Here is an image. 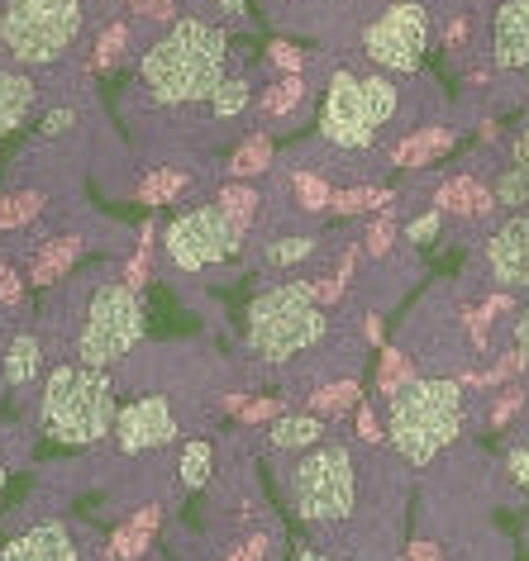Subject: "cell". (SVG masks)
Here are the masks:
<instances>
[{
    "label": "cell",
    "mask_w": 529,
    "mask_h": 561,
    "mask_svg": "<svg viewBox=\"0 0 529 561\" xmlns=\"http://www.w3.org/2000/svg\"><path fill=\"white\" fill-rule=\"evenodd\" d=\"M115 386L105 367H58L44 386V433L63 447H91L115 428Z\"/></svg>",
    "instance_id": "cell-6"
},
{
    "label": "cell",
    "mask_w": 529,
    "mask_h": 561,
    "mask_svg": "<svg viewBox=\"0 0 529 561\" xmlns=\"http://www.w3.org/2000/svg\"><path fill=\"white\" fill-rule=\"evenodd\" d=\"M72 124H77V115H72V110H53V115L44 119V134H48V138H58V134H67V129H72Z\"/></svg>",
    "instance_id": "cell-48"
},
{
    "label": "cell",
    "mask_w": 529,
    "mask_h": 561,
    "mask_svg": "<svg viewBox=\"0 0 529 561\" xmlns=\"http://www.w3.org/2000/svg\"><path fill=\"white\" fill-rule=\"evenodd\" d=\"M291 561H329V557L315 552V547H296V552H291Z\"/></svg>",
    "instance_id": "cell-53"
},
{
    "label": "cell",
    "mask_w": 529,
    "mask_h": 561,
    "mask_svg": "<svg viewBox=\"0 0 529 561\" xmlns=\"http://www.w3.org/2000/svg\"><path fill=\"white\" fill-rule=\"evenodd\" d=\"M410 381H415V362L401 353V347H386V353H382V367H378V396L392 400L396 390H406Z\"/></svg>",
    "instance_id": "cell-34"
},
{
    "label": "cell",
    "mask_w": 529,
    "mask_h": 561,
    "mask_svg": "<svg viewBox=\"0 0 529 561\" xmlns=\"http://www.w3.org/2000/svg\"><path fill=\"white\" fill-rule=\"evenodd\" d=\"M486 58L496 77H515L529 67V0H496L486 15Z\"/></svg>",
    "instance_id": "cell-12"
},
{
    "label": "cell",
    "mask_w": 529,
    "mask_h": 561,
    "mask_svg": "<svg viewBox=\"0 0 529 561\" xmlns=\"http://www.w3.org/2000/svg\"><path fill=\"white\" fill-rule=\"evenodd\" d=\"M477 5H486V0H477Z\"/></svg>",
    "instance_id": "cell-56"
},
{
    "label": "cell",
    "mask_w": 529,
    "mask_h": 561,
    "mask_svg": "<svg viewBox=\"0 0 529 561\" xmlns=\"http://www.w3.org/2000/svg\"><path fill=\"white\" fill-rule=\"evenodd\" d=\"M506 471H510L515 485L529 490V443H515V447H510V453H506Z\"/></svg>",
    "instance_id": "cell-43"
},
{
    "label": "cell",
    "mask_w": 529,
    "mask_h": 561,
    "mask_svg": "<svg viewBox=\"0 0 529 561\" xmlns=\"http://www.w3.org/2000/svg\"><path fill=\"white\" fill-rule=\"evenodd\" d=\"M315 248H319L315 233H286V238H277V243L262 248V262L268 266H301L305 257H315Z\"/></svg>",
    "instance_id": "cell-33"
},
{
    "label": "cell",
    "mask_w": 529,
    "mask_h": 561,
    "mask_svg": "<svg viewBox=\"0 0 529 561\" xmlns=\"http://www.w3.org/2000/svg\"><path fill=\"white\" fill-rule=\"evenodd\" d=\"M268 552H272V542L258 533V538H248V542L234 547V552H229L225 561H268Z\"/></svg>",
    "instance_id": "cell-44"
},
{
    "label": "cell",
    "mask_w": 529,
    "mask_h": 561,
    "mask_svg": "<svg viewBox=\"0 0 529 561\" xmlns=\"http://www.w3.org/2000/svg\"><path fill=\"white\" fill-rule=\"evenodd\" d=\"M177 438V419L167 410L162 396H144L134 404H124L115 414V443L120 453H148V447H162Z\"/></svg>",
    "instance_id": "cell-13"
},
{
    "label": "cell",
    "mask_w": 529,
    "mask_h": 561,
    "mask_svg": "<svg viewBox=\"0 0 529 561\" xmlns=\"http://www.w3.org/2000/svg\"><path fill=\"white\" fill-rule=\"evenodd\" d=\"M296 5H301V0H286V15H291ZM305 5H363V0H305ZM286 15H277V20L286 24Z\"/></svg>",
    "instance_id": "cell-51"
},
{
    "label": "cell",
    "mask_w": 529,
    "mask_h": 561,
    "mask_svg": "<svg viewBox=\"0 0 529 561\" xmlns=\"http://www.w3.org/2000/svg\"><path fill=\"white\" fill-rule=\"evenodd\" d=\"M453 144H458V129H449V124H425V129H415L406 144L396 148V167L425 172V167H435Z\"/></svg>",
    "instance_id": "cell-19"
},
{
    "label": "cell",
    "mask_w": 529,
    "mask_h": 561,
    "mask_svg": "<svg viewBox=\"0 0 529 561\" xmlns=\"http://www.w3.org/2000/svg\"><path fill=\"white\" fill-rule=\"evenodd\" d=\"M268 62L277 67V72H305V53L296 44H286V38H277V44L268 48Z\"/></svg>",
    "instance_id": "cell-40"
},
{
    "label": "cell",
    "mask_w": 529,
    "mask_h": 561,
    "mask_svg": "<svg viewBox=\"0 0 529 561\" xmlns=\"http://www.w3.org/2000/svg\"><path fill=\"white\" fill-rule=\"evenodd\" d=\"M325 438V419L319 414H277L272 419V447L277 453H311Z\"/></svg>",
    "instance_id": "cell-20"
},
{
    "label": "cell",
    "mask_w": 529,
    "mask_h": 561,
    "mask_svg": "<svg viewBox=\"0 0 529 561\" xmlns=\"http://www.w3.org/2000/svg\"><path fill=\"white\" fill-rule=\"evenodd\" d=\"M211 467H215V447L211 443H187L182 461H177V476H182L187 490H201L205 481H211Z\"/></svg>",
    "instance_id": "cell-35"
},
{
    "label": "cell",
    "mask_w": 529,
    "mask_h": 561,
    "mask_svg": "<svg viewBox=\"0 0 529 561\" xmlns=\"http://www.w3.org/2000/svg\"><path fill=\"white\" fill-rule=\"evenodd\" d=\"M44 215V191H5L0 195V233H15L24 224H34Z\"/></svg>",
    "instance_id": "cell-24"
},
{
    "label": "cell",
    "mask_w": 529,
    "mask_h": 561,
    "mask_svg": "<svg viewBox=\"0 0 529 561\" xmlns=\"http://www.w3.org/2000/svg\"><path fill=\"white\" fill-rule=\"evenodd\" d=\"M148 272H153V224L144 229V243H138V252L130 262H124V286H134V290H144L148 286Z\"/></svg>",
    "instance_id": "cell-36"
},
{
    "label": "cell",
    "mask_w": 529,
    "mask_h": 561,
    "mask_svg": "<svg viewBox=\"0 0 529 561\" xmlns=\"http://www.w3.org/2000/svg\"><path fill=\"white\" fill-rule=\"evenodd\" d=\"M38 371H44V347H38L34 333H15L5 347V386H34Z\"/></svg>",
    "instance_id": "cell-21"
},
{
    "label": "cell",
    "mask_w": 529,
    "mask_h": 561,
    "mask_svg": "<svg viewBox=\"0 0 529 561\" xmlns=\"http://www.w3.org/2000/svg\"><path fill=\"white\" fill-rule=\"evenodd\" d=\"M81 252H87V243H81L77 233L48 238V243L30 257V272H24V280H30V286H53V280H63L81 262Z\"/></svg>",
    "instance_id": "cell-18"
},
{
    "label": "cell",
    "mask_w": 529,
    "mask_h": 561,
    "mask_svg": "<svg viewBox=\"0 0 529 561\" xmlns=\"http://www.w3.org/2000/svg\"><path fill=\"white\" fill-rule=\"evenodd\" d=\"M435 0H372V20L358 24L363 58L378 72L415 77L435 44Z\"/></svg>",
    "instance_id": "cell-7"
},
{
    "label": "cell",
    "mask_w": 529,
    "mask_h": 561,
    "mask_svg": "<svg viewBox=\"0 0 529 561\" xmlns=\"http://www.w3.org/2000/svg\"><path fill=\"white\" fill-rule=\"evenodd\" d=\"M401 115V87L392 72H348L334 67L319 101V138L339 152H372Z\"/></svg>",
    "instance_id": "cell-2"
},
{
    "label": "cell",
    "mask_w": 529,
    "mask_h": 561,
    "mask_svg": "<svg viewBox=\"0 0 529 561\" xmlns=\"http://www.w3.org/2000/svg\"><path fill=\"white\" fill-rule=\"evenodd\" d=\"M215 10H220L225 20H234V24L244 20V0H215Z\"/></svg>",
    "instance_id": "cell-52"
},
{
    "label": "cell",
    "mask_w": 529,
    "mask_h": 561,
    "mask_svg": "<svg viewBox=\"0 0 529 561\" xmlns=\"http://www.w3.org/2000/svg\"><path fill=\"white\" fill-rule=\"evenodd\" d=\"M20 300H24V280L15 276V266H10V262H0V305H5V310H15Z\"/></svg>",
    "instance_id": "cell-42"
},
{
    "label": "cell",
    "mask_w": 529,
    "mask_h": 561,
    "mask_svg": "<svg viewBox=\"0 0 529 561\" xmlns=\"http://www.w3.org/2000/svg\"><path fill=\"white\" fill-rule=\"evenodd\" d=\"M439 229H443V209L429 205L425 215H415V219L406 224V243H435Z\"/></svg>",
    "instance_id": "cell-39"
},
{
    "label": "cell",
    "mask_w": 529,
    "mask_h": 561,
    "mask_svg": "<svg viewBox=\"0 0 529 561\" xmlns=\"http://www.w3.org/2000/svg\"><path fill=\"white\" fill-rule=\"evenodd\" d=\"M254 105V87H248V77H225L211 95V115L215 119H239L244 110Z\"/></svg>",
    "instance_id": "cell-29"
},
{
    "label": "cell",
    "mask_w": 529,
    "mask_h": 561,
    "mask_svg": "<svg viewBox=\"0 0 529 561\" xmlns=\"http://www.w3.org/2000/svg\"><path fill=\"white\" fill-rule=\"evenodd\" d=\"M492 195H496V209H529V172L520 162H510V167H500L496 181H492Z\"/></svg>",
    "instance_id": "cell-28"
},
{
    "label": "cell",
    "mask_w": 529,
    "mask_h": 561,
    "mask_svg": "<svg viewBox=\"0 0 529 561\" xmlns=\"http://www.w3.org/2000/svg\"><path fill=\"white\" fill-rule=\"evenodd\" d=\"M258 110H262V119H268L272 129L296 124L305 110H311V81H305V72H282L272 87H262Z\"/></svg>",
    "instance_id": "cell-16"
},
{
    "label": "cell",
    "mask_w": 529,
    "mask_h": 561,
    "mask_svg": "<svg viewBox=\"0 0 529 561\" xmlns=\"http://www.w3.org/2000/svg\"><path fill=\"white\" fill-rule=\"evenodd\" d=\"M515 162H520L525 172H529V119H525V129L515 134Z\"/></svg>",
    "instance_id": "cell-50"
},
{
    "label": "cell",
    "mask_w": 529,
    "mask_h": 561,
    "mask_svg": "<svg viewBox=\"0 0 529 561\" xmlns=\"http://www.w3.org/2000/svg\"><path fill=\"white\" fill-rule=\"evenodd\" d=\"M0 490H5V461H0Z\"/></svg>",
    "instance_id": "cell-55"
},
{
    "label": "cell",
    "mask_w": 529,
    "mask_h": 561,
    "mask_svg": "<svg viewBox=\"0 0 529 561\" xmlns=\"http://www.w3.org/2000/svg\"><path fill=\"white\" fill-rule=\"evenodd\" d=\"M368 343H382V319L368 314Z\"/></svg>",
    "instance_id": "cell-54"
},
{
    "label": "cell",
    "mask_w": 529,
    "mask_h": 561,
    "mask_svg": "<svg viewBox=\"0 0 529 561\" xmlns=\"http://www.w3.org/2000/svg\"><path fill=\"white\" fill-rule=\"evenodd\" d=\"M0 561H81V552L63 524H38L30 533H20L15 542H5Z\"/></svg>",
    "instance_id": "cell-15"
},
{
    "label": "cell",
    "mask_w": 529,
    "mask_h": 561,
    "mask_svg": "<svg viewBox=\"0 0 529 561\" xmlns=\"http://www.w3.org/2000/svg\"><path fill=\"white\" fill-rule=\"evenodd\" d=\"M277 414H282L277 400H244V410H239L244 424H262V419H277Z\"/></svg>",
    "instance_id": "cell-45"
},
{
    "label": "cell",
    "mask_w": 529,
    "mask_h": 561,
    "mask_svg": "<svg viewBox=\"0 0 529 561\" xmlns=\"http://www.w3.org/2000/svg\"><path fill=\"white\" fill-rule=\"evenodd\" d=\"M392 238H396V219H392V209H382V215L368 224V238H363V243H368L372 257H386V252H392Z\"/></svg>",
    "instance_id": "cell-38"
},
{
    "label": "cell",
    "mask_w": 529,
    "mask_h": 561,
    "mask_svg": "<svg viewBox=\"0 0 529 561\" xmlns=\"http://www.w3.org/2000/svg\"><path fill=\"white\" fill-rule=\"evenodd\" d=\"M87 30V0H0V58L53 67Z\"/></svg>",
    "instance_id": "cell-5"
},
{
    "label": "cell",
    "mask_w": 529,
    "mask_h": 561,
    "mask_svg": "<svg viewBox=\"0 0 529 561\" xmlns=\"http://www.w3.org/2000/svg\"><path fill=\"white\" fill-rule=\"evenodd\" d=\"M463 414H468V396L458 381L443 376H415L406 390H396L386 400V433H392L396 453L410 467H429L458 433H463Z\"/></svg>",
    "instance_id": "cell-3"
},
{
    "label": "cell",
    "mask_w": 529,
    "mask_h": 561,
    "mask_svg": "<svg viewBox=\"0 0 529 561\" xmlns=\"http://www.w3.org/2000/svg\"><path fill=\"white\" fill-rule=\"evenodd\" d=\"M239 243H244V233L234 229L220 205L187 209V215L172 219L162 233V248H167V257H172L177 272H205V266L234 257Z\"/></svg>",
    "instance_id": "cell-10"
},
{
    "label": "cell",
    "mask_w": 529,
    "mask_h": 561,
    "mask_svg": "<svg viewBox=\"0 0 529 561\" xmlns=\"http://www.w3.org/2000/svg\"><path fill=\"white\" fill-rule=\"evenodd\" d=\"M329 314L315 296V280H277L248 305V347L262 362H291L325 343Z\"/></svg>",
    "instance_id": "cell-4"
},
{
    "label": "cell",
    "mask_w": 529,
    "mask_h": 561,
    "mask_svg": "<svg viewBox=\"0 0 529 561\" xmlns=\"http://www.w3.org/2000/svg\"><path fill=\"white\" fill-rule=\"evenodd\" d=\"M124 48H130V24H124V20L105 24V30L95 34V53H91V67H95V72H115V67L124 62Z\"/></svg>",
    "instance_id": "cell-30"
},
{
    "label": "cell",
    "mask_w": 529,
    "mask_h": 561,
    "mask_svg": "<svg viewBox=\"0 0 529 561\" xmlns=\"http://www.w3.org/2000/svg\"><path fill=\"white\" fill-rule=\"evenodd\" d=\"M358 438L363 443H382V424H378V414H372V404H358Z\"/></svg>",
    "instance_id": "cell-47"
},
{
    "label": "cell",
    "mask_w": 529,
    "mask_h": 561,
    "mask_svg": "<svg viewBox=\"0 0 529 561\" xmlns=\"http://www.w3.org/2000/svg\"><path fill=\"white\" fill-rule=\"evenodd\" d=\"M510 339H515V353H520V362L529 367V305L510 319Z\"/></svg>",
    "instance_id": "cell-46"
},
{
    "label": "cell",
    "mask_w": 529,
    "mask_h": 561,
    "mask_svg": "<svg viewBox=\"0 0 529 561\" xmlns=\"http://www.w3.org/2000/svg\"><path fill=\"white\" fill-rule=\"evenodd\" d=\"M406 561H443V552L435 542H410V552H406Z\"/></svg>",
    "instance_id": "cell-49"
},
{
    "label": "cell",
    "mask_w": 529,
    "mask_h": 561,
    "mask_svg": "<svg viewBox=\"0 0 529 561\" xmlns=\"http://www.w3.org/2000/svg\"><path fill=\"white\" fill-rule=\"evenodd\" d=\"M386 209L392 205V191H378V186H339L334 191V201H329V209L334 215H368V209Z\"/></svg>",
    "instance_id": "cell-32"
},
{
    "label": "cell",
    "mask_w": 529,
    "mask_h": 561,
    "mask_svg": "<svg viewBox=\"0 0 529 561\" xmlns=\"http://www.w3.org/2000/svg\"><path fill=\"white\" fill-rule=\"evenodd\" d=\"M38 105V81L24 67H0V138H10Z\"/></svg>",
    "instance_id": "cell-17"
},
{
    "label": "cell",
    "mask_w": 529,
    "mask_h": 561,
    "mask_svg": "<svg viewBox=\"0 0 529 561\" xmlns=\"http://www.w3.org/2000/svg\"><path fill=\"white\" fill-rule=\"evenodd\" d=\"M358 381H329V386H319L315 396H311V410L315 414H329V419H344V414H353L358 410Z\"/></svg>",
    "instance_id": "cell-31"
},
{
    "label": "cell",
    "mask_w": 529,
    "mask_h": 561,
    "mask_svg": "<svg viewBox=\"0 0 529 561\" xmlns=\"http://www.w3.org/2000/svg\"><path fill=\"white\" fill-rule=\"evenodd\" d=\"M144 339V305L124 280H101L87 300V324L77 333V362L87 367H115L130 347Z\"/></svg>",
    "instance_id": "cell-9"
},
{
    "label": "cell",
    "mask_w": 529,
    "mask_h": 561,
    "mask_svg": "<svg viewBox=\"0 0 529 561\" xmlns=\"http://www.w3.org/2000/svg\"><path fill=\"white\" fill-rule=\"evenodd\" d=\"M187 191V172H177V167H158V172H148L144 181H138V205L158 209V205H172L177 195Z\"/></svg>",
    "instance_id": "cell-25"
},
{
    "label": "cell",
    "mask_w": 529,
    "mask_h": 561,
    "mask_svg": "<svg viewBox=\"0 0 529 561\" xmlns=\"http://www.w3.org/2000/svg\"><path fill=\"white\" fill-rule=\"evenodd\" d=\"M520 404H525V390H520V386H506V390H500V400H496V410H492V428H496V433L506 428L510 414L520 410Z\"/></svg>",
    "instance_id": "cell-41"
},
{
    "label": "cell",
    "mask_w": 529,
    "mask_h": 561,
    "mask_svg": "<svg viewBox=\"0 0 529 561\" xmlns=\"http://www.w3.org/2000/svg\"><path fill=\"white\" fill-rule=\"evenodd\" d=\"M358 504V471L344 443H315L291 471V510L301 524H339Z\"/></svg>",
    "instance_id": "cell-8"
},
{
    "label": "cell",
    "mask_w": 529,
    "mask_h": 561,
    "mask_svg": "<svg viewBox=\"0 0 529 561\" xmlns=\"http://www.w3.org/2000/svg\"><path fill=\"white\" fill-rule=\"evenodd\" d=\"M268 167H272V134L258 129V134H248L244 144L229 152V167H225V172H229L234 181H248V176H262Z\"/></svg>",
    "instance_id": "cell-23"
},
{
    "label": "cell",
    "mask_w": 529,
    "mask_h": 561,
    "mask_svg": "<svg viewBox=\"0 0 529 561\" xmlns=\"http://www.w3.org/2000/svg\"><path fill=\"white\" fill-rule=\"evenodd\" d=\"M144 91L158 105H211L229 77V34L201 15H177L138 58Z\"/></svg>",
    "instance_id": "cell-1"
},
{
    "label": "cell",
    "mask_w": 529,
    "mask_h": 561,
    "mask_svg": "<svg viewBox=\"0 0 529 561\" xmlns=\"http://www.w3.org/2000/svg\"><path fill=\"white\" fill-rule=\"evenodd\" d=\"M124 5H130V15L138 24H158V30L177 20V0H124Z\"/></svg>",
    "instance_id": "cell-37"
},
{
    "label": "cell",
    "mask_w": 529,
    "mask_h": 561,
    "mask_svg": "<svg viewBox=\"0 0 529 561\" xmlns=\"http://www.w3.org/2000/svg\"><path fill=\"white\" fill-rule=\"evenodd\" d=\"M435 205L443 209V215H453V219H472V224H486L496 215V195H492V186H482L472 172H458V176H449L439 186V195H435Z\"/></svg>",
    "instance_id": "cell-14"
},
{
    "label": "cell",
    "mask_w": 529,
    "mask_h": 561,
    "mask_svg": "<svg viewBox=\"0 0 529 561\" xmlns=\"http://www.w3.org/2000/svg\"><path fill=\"white\" fill-rule=\"evenodd\" d=\"M291 201H296V209H305V215H325L329 201H334V186L319 172L296 167V176H291Z\"/></svg>",
    "instance_id": "cell-26"
},
{
    "label": "cell",
    "mask_w": 529,
    "mask_h": 561,
    "mask_svg": "<svg viewBox=\"0 0 529 561\" xmlns=\"http://www.w3.org/2000/svg\"><path fill=\"white\" fill-rule=\"evenodd\" d=\"M153 533H158V510H138L130 524L115 528V538H110L105 552L115 557V561H134V557H144V552H148Z\"/></svg>",
    "instance_id": "cell-22"
},
{
    "label": "cell",
    "mask_w": 529,
    "mask_h": 561,
    "mask_svg": "<svg viewBox=\"0 0 529 561\" xmlns=\"http://www.w3.org/2000/svg\"><path fill=\"white\" fill-rule=\"evenodd\" d=\"M482 266L500 296H529V209H515L486 233Z\"/></svg>",
    "instance_id": "cell-11"
},
{
    "label": "cell",
    "mask_w": 529,
    "mask_h": 561,
    "mask_svg": "<svg viewBox=\"0 0 529 561\" xmlns=\"http://www.w3.org/2000/svg\"><path fill=\"white\" fill-rule=\"evenodd\" d=\"M220 209H225V215H229V224H234V229H239V233H248V229H254V219H258V205H262V195L254 191V186H244V181H234V186H225V191H220V201H215Z\"/></svg>",
    "instance_id": "cell-27"
}]
</instances>
